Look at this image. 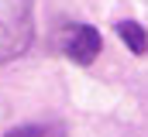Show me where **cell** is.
Wrapping results in <instances>:
<instances>
[{"instance_id":"obj_2","label":"cell","mask_w":148,"mask_h":137,"mask_svg":"<svg viewBox=\"0 0 148 137\" xmlns=\"http://www.w3.org/2000/svg\"><path fill=\"white\" fill-rule=\"evenodd\" d=\"M100 31L93 24H69L62 31V52L66 58H73L76 65H93L100 55Z\"/></svg>"},{"instance_id":"obj_3","label":"cell","mask_w":148,"mask_h":137,"mask_svg":"<svg viewBox=\"0 0 148 137\" xmlns=\"http://www.w3.org/2000/svg\"><path fill=\"white\" fill-rule=\"evenodd\" d=\"M3 137H69L62 120H41V123H24V127H14L10 134Z\"/></svg>"},{"instance_id":"obj_4","label":"cell","mask_w":148,"mask_h":137,"mask_svg":"<svg viewBox=\"0 0 148 137\" xmlns=\"http://www.w3.org/2000/svg\"><path fill=\"white\" fill-rule=\"evenodd\" d=\"M117 34L124 38V45L134 55H145V28L138 21H117Z\"/></svg>"},{"instance_id":"obj_1","label":"cell","mask_w":148,"mask_h":137,"mask_svg":"<svg viewBox=\"0 0 148 137\" xmlns=\"http://www.w3.org/2000/svg\"><path fill=\"white\" fill-rule=\"evenodd\" d=\"M35 41L31 0H0V62L21 58Z\"/></svg>"}]
</instances>
